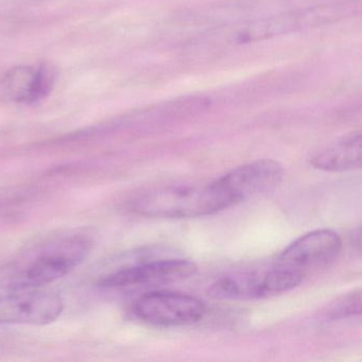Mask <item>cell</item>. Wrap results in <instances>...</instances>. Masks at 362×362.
I'll list each match as a JSON object with an SVG mask.
<instances>
[{
  "instance_id": "9c48e42d",
  "label": "cell",
  "mask_w": 362,
  "mask_h": 362,
  "mask_svg": "<svg viewBox=\"0 0 362 362\" xmlns=\"http://www.w3.org/2000/svg\"><path fill=\"white\" fill-rule=\"evenodd\" d=\"M283 177L284 168L279 162L264 158L237 167L218 177L217 182L233 204L237 205L276 187Z\"/></svg>"
},
{
  "instance_id": "5b68a950",
  "label": "cell",
  "mask_w": 362,
  "mask_h": 362,
  "mask_svg": "<svg viewBox=\"0 0 362 362\" xmlns=\"http://www.w3.org/2000/svg\"><path fill=\"white\" fill-rule=\"evenodd\" d=\"M133 313L141 321L156 326L177 327L198 323L206 307L196 296L169 290L144 293L133 304Z\"/></svg>"
},
{
  "instance_id": "277c9868",
  "label": "cell",
  "mask_w": 362,
  "mask_h": 362,
  "mask_svg": "<svg viewBox=\"0 0 362 362\" xmlns=\"http://www.w3.org/2000/svg\"><path fill=\"white\" fill-rule=\"evenodd\" d=\"M305 276L306 274L300 271L276 264L269 270L232 273L220 277L209 288V293L223 300L268 298L298 287Z\"/></svg>"
},
{
  "instance_id": "8992f818",
  "label": "cell",
  "mask_w": 362,
  "mask_h": 362,
  "mask_svg": "<svg viewBox=\"0 0 362 362\" xmlns=\"http://www.w3.org/2000/svg\"><path fill=\"white\" fill-rule=\"evenodd\" d=\"M62 298L52 292L21 290L0 298V325H46L62 313Z\"/></svg>"
},
{
  "instance_id": "7c38bea8",
  "label": "cell",
  "mask_w": 362,
  "mask_h": 362,
  "mask_svg": "<svg viewBox=\"0 0 362 362\" xmlns=\"http://www.w3.org/2000/svg\"><path fill=\"white\" fill-rule=\"evenodd\" d=\"M360 313H361L360 292L354 291L341 298L337 304L332 307L329 311V317L332 319H340V317L360 315Z\"/></svg>"
},
{
  "instance_id": "6da1fadb",
  "label": "cell",
  "mask_w": 362,
  "mask_h": 362,
  "mask_svg": "<svg viewBox=\"0 0 362 362\" xmlns=\"http://www.w3.org/2000/svg\"><path fill=\"white\" fill-rule=\"evenodd\" d=\"M358 11L359 6L353 1L321 4L220 27L211 31L205 40L217 47L249 45L344 20Z\"/></svg>"
},
{
  "instance_id": "ba28073f",
  "label": "cell",
  "mask_w": 362,
  "mask_h": 362,
  "mask_svg": "<svg viewBox=\"0 0 362 362\" xmlns=\"http://www.w3.org/2000/svg\"><path fill=\"white\" fill-rule=\"evenodd\" d=\"M194 262L182 258L150 260L119 269L100 281L101 287L128 288L160 285L187 279L197 272Z\"/></svg>"
},
{
  "instance_id": "3957f363",
  "label": "cell",
  "mask_w": 362,
  "mask_h": 362,
  "mask_svg": "<svg viewBox=\"0 0 362 362\" xmlns=\"http://www.w3.org/2000/svg\"><path fill=\"white\" fill-rule=\"evenodd\" d=\"M233 204L217 181L205 185L158 188L137 198L132 209L139 215L163 219H190L214 215Z\"/></svg>"
},
{
  "instance_id": "4fadbf2b",
  "label": "cell",
  "mask_w": 362,
  "mask_h": 362,
  "mask_svg": "<svg viewBox=\"0 0 362 362\" xmlns=\"http://www.w3.org/2000/svg\"><path fill=\"white\" fill-rule=\"evenodd\" d=\"M25 190L20 187L0 188V207L11 204L21 200L24 196Z\"/></svg>"
},
{
  "instance_id": "7a4b0ae2",
  "label": "cell",
  "mask_w": 362,
  "mask_h": 362,
  "mask_svg": "<svg viewBox=\"0 0 362 362\" xmlns=\"http://www.w3.org/2000/svg\"><path fill=\"white\" fill-rule=\"evenodd\" d=\"M88 251L90 243L80 236L37 243L0 269V285L21 291L54 283L79 266Z\"/></svg>"
},
{
  "instance_id": "52a82bcc",
  "label": "cell",
  "mask_w": 362,
  "mask_h": 362,
  "mask_svg": "<svg viewBox=\"0 0 362 362\" xmlns=\"http://www.w3.org/2000/svg\"><path fill=\"white\" fill-rule=\"evenodd\" d=\"M342 239L328 228L313 230L290 243L277 258V264L306 274L311 269L321 268L340 255Z\"/></svg>"
},
{
  "instance_id": "8fae6325",
  "label": "cell",
  "mask_w": 362,
  "mask_h": 362,
  "mask_svg": "<svg viewBox=\"0 0 362 362\" xmlns=\"http://www.w3.org/2000/svg\"><path fill=\"white\" fill-rule=\"evenodd\" d=\"M310 164L315 169L330 173L359 169L361 165V131H351L339 137L313 156Z\"/></svg>"
},
{
  "instance_id": "30bf717a",
  "label": "cell",
  "mask_w": 362,
  "mask_h": 362,
  "mask_svg": "<svg viewBox=\"0 0 362 362\" xmlns=\"http://www.w3.org/2000/svg\"><path fill=\"white\" fill-rule=\"evenodd\" d=\"M57 73L50 65H18L4 76V95L18 105H35L49 96L56 84Z\"/></svg>"
}]
</instances>
